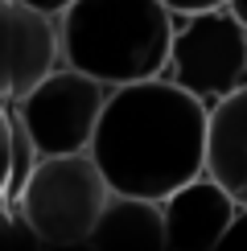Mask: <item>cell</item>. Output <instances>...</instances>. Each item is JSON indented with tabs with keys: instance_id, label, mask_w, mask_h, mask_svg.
I'll return each mask as SVG.
<instances>
[{
	"instance_id": "cell-15",
	"label": "cell",
	"mask_w": 247,
	"mask_h": 251,
	"mask_svg": "<svg viewBox=\"0 0 247 251\" xmlns=\"http://www.w3.org/2000/svg\"><path fill=\"white\" fill-rule=\"evenodd\" d=\"M226 8H231V13H235V17H239L243 25H247V0H226Z\"/></svg>"
},
{
	"instance_id": "cell-5",
	"label": "cell",
	"mask_w": 247,
	"mask_h": 251,
	"mask_svg": "<svg viewBox=\"0 0 247 251\" xmlns=\"http://www.w3.org/2000/svg\"><path fill=\"white\" fill-rule=\"evenodd\" d=\"M165 70L202 103L231 95L247 82V25L226 4L190 13L181 29H173Z\"/></svg>"
},
{
	"instance_id": "cell-12",
	"label": "cell",
	"mask_w": 247,
	"mask_h": 251,
	"mask_svg": "<svg viewBox=\"0 0 247 251\" xmlns=\"http://www.w3.org/2000/svg\"><path fill=\"white\" fill-rule=\"evenodd\" d=\"M214 251H247V206H235V214H231V223H226Z\"/></svg>"
},
{
	"instance_id": "cell-2",
	"label": "cell",
	"mask_w": 247,
	"mask_h": 251,
	"mask_svg": "<svg viewBox=\"0 0 247 251\" xmlns=\"http://www.w3.org/2000/svg\"><path fill=\"white\" fill-rule=\"evenodd\" d=\"M169 41L173 13L165 0H74L58 17L62 62L107 87L165 75Z\"/></svg>"
},
{
	"instance_id": "cell-13",
	"label": "cell",
	"mask_w": 247,
	"mask_h": 251,
	"mask_svg": "<svg viewBox=\"0 0 247 251\" xmlns=\"http://www.w3.org/2000/svg\"><path fill=\"white\" fill-rule=\"evenodd\" d=\"M165 4H169V13L190 17V13H206V8H222L226 0H165Z\"/></svg>"
},
{
	"instance_id": "cell-4",
	"label": "cell",
	"mask_w": 247,
	"mask_h": 251,
	"mask_svg": "<svg viewBox=\"0 0 247 251\" xmlns=\"http://www.w3.org/2000/svg\"><path fill=\"white\" fill-rule=\"evenodd\" d=\"M111 87L78 66L58 62L37 87H29L17 99V124L29 136L37 156L49 152H82L91 149V136L99 128L103 103H107Z\"/></svg>"
},
{
	"instance_id": "cell-1",
	"label": "cell",
	"mask_w": 247,
	"mask_h": 251,
	"mask_svg": "<svg viewBox=\"0 0 247 251\" xmlns=\"http://www.w3.org/2000/svg\"><path fill=\"white\" fill-rule=\"evenodd\" d=\"M91 156L116 194L165 198L206 173V103L161 75L111 87Z\"/></svg>"
},
{
	"instance_id": "cell-9",
	"label": "cell",
	"mask_w": 247,
	"mask_h": 251,
	"mask_svg": "<svg viewBox=\"0 0 247 251\" xmlns=\"http://www.w3.org/2000/svg\"><path fill=\"white\" fill-rule=\"evenodd\" d=\"M87 247L99 251H161L165 247V210L161 198L140 194H116L103 202L87 235Z\"/></svg>"
},
{
	"instance_id": "cell-10",
	"label": "cell",
	"mask_w": 247,
	"mask_h": 251,
	"mask_svg": "<svg viewBox=\"0 0 247 251\" xmlns=\"http://www.w3.org/2000/svg\"><path fill=\"white\" fill-rule=\"evenodd\" d=\"M29 247H41L33 226L25 223V214L17 206L0 202V251H29Z\"/></svg>"
},
{
	"instance_id": "cell-6",
	"label": "cell",
	"mask_w": 247,
	"mask_h": 251,
	"mask_svg": "<svg viewBox=\"0 0 247 251\" xmlns=\"http://www.w3.org/2000/svg\"><path fill=\"white\" fill-rule=\"evenodd\" d=\"M58 62V21L17 0H0V103H17Z\"/></svg>"
},
{
	"instance_id": "cell-14",
	"label": "cell",
	"mask_w": 247,
	"mask_h": 251,
	"mask_svg": "<svg viewBox=\"0 0 247 251\" xmlns=\"http://www.w3.org/2000/svg\"><path fill=\"white\" fill-rule=\"evenodd\" d=\"M17 4H25V8H33V13H46V17L58 21L70 4H74V0H17Z\"/></svg>"
},
{
	"instance_id": "cell-11",
	"label": "cell",
	"mask_w": 247,
	"mask_h": 251,
	"mask_svg": "<svg viewBox=\"0 0 247 251\" xmlns=\"http://www.w3.org/2000/svg\"><path fill=\"white\" fill-rule=\"evenodd\" d=\"M13 156H17V124L8 120L4 103H0V198H8V185H13Z\"/></svg>"
},
{
	"instance_id": "cell-7",
	"label": "cell",
	"mask_w": 247,
	"mask_h": 251,
	"mask_svg": "<svg viewBox=\"0 0 247 251\" xmlns=\"http://www.w3.org/2000/svg\"><path fill=\"white\" fill-rule=\"evenodd\" d=\"M235 198L210 173L190 177L173 194L161 198L165 210V247L173 251H214L235 214Z\"/></svg>"
},
{
	"instance_id": "cell-3",
	"label": "cell",
	"mask_w": 247,
	"mask_h": 251,
	"mask_svg": "<svg viewBox=\"0 0 247 251\" xmlns=\"http://www.w3.org/2000/svg\"><path fill=\"white\" fill-rule=\"evenodd\" d=\"M107 198V177L95 165L91 149H82L37 156L13 202L41 247H82Z\"/></svg>"
},
{
	"instance_id": "cell-8",
	"label": "cell",
	"mask_w": 247,
	"mask_h": 251,
	"mask_svg": "<svg viewBox=\"0 0 247 251\" xmlns=\"http://www.w3.org/2000/svg\"><path fill=\"white\" fill-rule=\"evenodd\" d=\"M206 173L247 206V82L206 111Z\"/></svg>"
}]
</instances>
